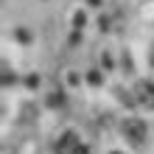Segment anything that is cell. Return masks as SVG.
Instances as JSON below:
<instances>
[{
  "label": "cell",
  "mask_w": 154,
  "mask_h": 154,
  "mask_svg": "<svg viewBox=\"0 0 154 154\" xmlns=\"http://www.w3.org/2000/svg\"><path fill=\"white\" fill-rule=\"evenodd\" d=\"M121 132H123L126 143L134 146V149L146 146V140H149V126H146V121H140V118H126L123 126H121Z\"/></svg>",
  "instance_id": "obj_1"
},
{
  "label": "cell",
  "mask_w": 154,
  "mask_h": 154,
  "mask_svg": "<svg viewBox=\"0 0 154 154\" xmlns=\"http://www.w3.org/2000/svg\"><path fill=\"white\" fill-rule=\"evenodd\" d=\"M132 93H134V101H137L140 106H146V109H154V81H149V79L134 81Z\"/></svg>",
  "instance_id": "obj_2"
},
{
  "label": "cell",
  "mask_w": 154,
  "mask_h": 154,
  "mask_svg": "<svg viewBox=\"0 0 154 154\" xmlns=\"http://www.w3.org/2000/svg\"><path fill=\"white\" fill-rule=\"evenodd\" d=\"M56 151L59 154H87V149L81 146V140H79L76 132H65L62 134L59 143H56Z\"/></svg>",
  "instance_id": "obj_3"
},
{
  "label": "cell",
  "mask_w": 154,
  "mask_h": 154,
  "mask_svg": "<svg viewBox=\"0 0 154 154\" xmlns=\"http://www.w3.org/2000/svg\"><path fill=\"white\" fill-rule=\"evenodd\" d=\"M149 56H151V65H154V48H151V53H149Z\"/></svg>",
  "instance_id": "obj_4"
}]
</instances>
